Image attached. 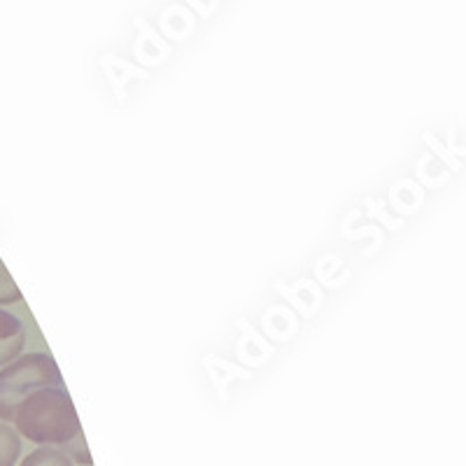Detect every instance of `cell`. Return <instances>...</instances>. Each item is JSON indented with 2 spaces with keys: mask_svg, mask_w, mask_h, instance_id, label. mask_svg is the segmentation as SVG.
Returning a JSON list of instances; mask_svg holds the SVG:
<instances>
[{
  "mask_svg": "<svg viewBox=\"0 0 466 466\" xmlns=\"http://www.w3.org/2000/svg\"><path fill=\"white\" fill-rule=\"evenodd\" d=\"M22 452V439L7 424H0V466H15Z\"/></svg>",
  "mask_w": 466,
  "mask_h": 466,
  "instance_id": "obj_4",
  "label": "cell"
},
{
  "mask_svg": "<svg viewBox=\"0 0 466 466\" xmlns=\"http://www.w3.org/2000/svg\"><path fill=\"white\" fill-rule=\"evenodd\" d=\"M16 430L33 443H70L82 434L80 418L68 394L58 387L37 390L16 408Z\"/></svg>",
  "mask_w": 466,
  "mask_h": 466,
  "instance_id": "obj_1",
  "label": "cell"
},
{
  "mask_svg": "<svg viewBox=\"0 0 466 466\" xmlns=\"http://www.w3.org/2000/svg\"><path fill=\"white\" fill-rule=\"evenodd\" d=\"M24 343H26V331L22 319L7 310H0V366L15 361L24 350Z\"/></svg>",
  "mask_w": 466,
  "mask_h": 466,
  "instance_id": "obj_3",
  "label": "cell"
},
{
  "mask_svg": "<svg viewBox=\"0 0 466 466\" xmlns=\"http://www.w3.org/2000/svg\"><path fill=\"white\" fill-rule=\"evenodd\" d=\"M191 3L201 7L203 15H208V12L212 10V5H218V0H191Z\"/></svg>",
  "mask_w": 466,
  "mask_h": 466,
  "instance_id": "obj_7",
  "label": "cell"
},
{
  "mask_svg": "<svg viewBox=\"0 0 466 466\" xmlns=\"http://www.w3.org/2000/svg\"><path fill=\"white\" fill-rule=\"evenodd\" d=\"M58 385L61 371L54 357L45 352H33L10 361L7 369L0 371V420H15L16 408L26 401V397L45 387Z\"/></svg>",
  "mask_w": 466,
  "mask_h": 466,
  "instance_id": "obj_2",
  "label": "cell"
},
{
  "mask_svg": "<svg viewBox=\"0 0 466 466\" xmlns=\"http://www.w3.org/2000/svg\"><path fill=\"white\" fill-rule=\"evenodd\" d=\"M22 299V291L16 287V282L12 280L10 270L5 268L3 259H0V306H5V303H15Z\"/></svg>",
  "mask_w": 466,
  "mask_h": 466,
  "instance_id": "obj_6",
  "label": "cell"
},
{
  "mask_svg": "<svg viewBox=\"0 0 466 466\" xmlns=\"http://www.w3.org/2000/svg\"><path fill=\"white\" fill-rule=\"evenodd\" d=\"M22 466H73V461L64 452L52 451V448H40V451L31 452Z\"/></svg>",
  "mask_w": 466,
  "mask_h": 466,
  "instance_id": "obj_5",
  "label": "cell"
}]
</instances>
